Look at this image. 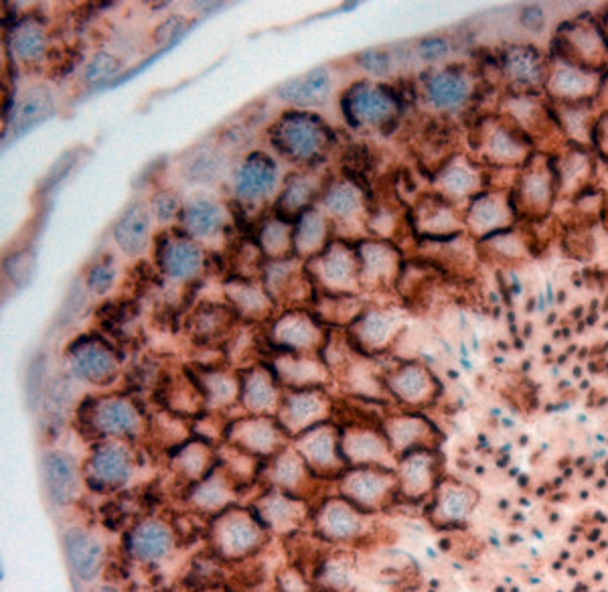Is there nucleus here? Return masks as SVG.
Instances as JSON below:
<instances>
[{
  "instance_id": "nucleus-48",
  "label": "nucleus",
  "mask_w": 608,
  "mask_h": 592,
  "mask_svg": "<svg viewBox=\"0 0 608 592\" xmlns=\"http://www.w3.org/2000/svg\"><path fill=\"white\" fill-rule=\"evenodd\" d=\"M390 327H392V323L386 315H382V313L369 315L367 325L363 323V331H365L363 337H367V341H371V343H379V341L386 339Z\"/></svg>"
},
{
  "instance_id": "nucleus-34",
  "label": "nucleus",
  "mask_w": 608,
  "mask_h": 592,
  "mask_svg": "<svg viewBox=\"0 0 608 592\" xmlns=\"http://www.w3.org/2000/svg\"><path fill=\"white\" fill-rule=\"evenodd\" d=\"M469 221L477 230H499L507 224V211L497 195L479 197L469 211Z\"/></svg>"
},
{
  "instance_id": "nucleus-54",
  "label": "nucleus",
  "mask_w": 608,
  "mask_h": 592,
  "mask_svg": "<svg viewBox=\"0 0 608 592\" xmlns=\"http://www.w3.org/2000/svg\"><path fill=\"white\" fill-rule=\"evenodd\" d=\"M418 51L424 59H438L448 51V43L442 39H426L418 45Z\"/></svg>"
},
{
  "instance_id": "nucleus-37",
  "label": "nucleus",
  "mask_w": 608,
  "mask_h": 592,
  "mask_svg": "<svg viewBox=\"0 0 608 592\" xmlns=\"http://www.w3.org/2000/svg\"><path fill=\"white\" fill-rule=\"evenodd\" d=\"M489 151L497 161H515V159L523 157L525 148L519 142V138H515L511 132L499 128L489 138Z\"/></svg>"
},
{
  "instance_id": "nucleus-38",
  "label": "nucleus",
  "mask_w": 608,
  "mask_h": 592,
  "mask_svg": "<svg viewBox=\"0 0 608 592\" xmlns=\"http://www.w3.org/2000/svg\"><path fill=\"white\" fill-rule=\"evenodd\" d=\"M313 199V185L304 179H298L296 183H290L286 187V191L280 197V209H284V213H298L304 207L309 205V201Z\"/></svg>"
},
{
  "instance_id": "nucleus-22",
  "label": "nucleus",
  "mask_w": 608,
  "mask_h": 592,
  "mask_svg": "<svg viewBox=\"0 0 608 592\" xmlns=\"http://www.w3.org/2000/svg\"><path fill=\"white\" fill-rule=\"evenodd\" d=\"M394 98L388 88L359 86L349 94V112L357 122L379 124L392 116Z\"/></svg>"
},
{
  "instance_id": "nucleus-16",
  "label": "nucleus",
  "mask_w": 608,
  "mask_h": 592,
  "mask_svg": "<svg viewBox=\"0 0 608 592\" xmlns=\"http://www.w3.org/2000/svg\"><path fill=\"white\" fill-rule=\"evenodd\" d=\"M65 554L71 570L82 580L90 582L98 578L106 564L104 546L84 528H71L65 532Z\"/></svg>"
},
{
  "instance_id": "nucleus-44",
  "label": "nucleus",
  "mask_w": 608,
  "mask_h": 592,
  "mask_svg": "<svg viewBox=\"0 0 608 592\" xmlns=\"http://www.w3.org/2000/svg\"><path fill=\"white\" fill-rule=\"evenodd\" d=\"M116 280V270L110 262H100L96 266H92V270L88 272V290H92L94 294H104L112 288Z\"/></svg>"
},
{
  "instance_id": "nucleus-7",
  "label": "nucleus",
  "mask_w": 608,
  "mask_h": 592,
  "mask_svg": "<svg viewBox=\"0 0 608 592\" xmlns=\"http://www.w3.org/2000/svg\"><path fill=\"white\" fill-rule=\"evenodd\" d=\"M175 528L161 517H144L128 532V554L140 564H159L175 550Z\"/></svg>"
},
{
  "instance_id": "nucleus-11",
  "label": "nucleus",
  "mask_w": 608,
  "mask_h": 592,
  "mask_svg": "<svg viewBox=\"0 0 608 592\" xmlns=\"http://www.w3.org/2000/svg\"><path fill=\"white\" fill-rule=\"evenodd\" d=\"M479 493L459 481H442L432 495L430 522L438 528L461 526L477 507Z\"/></svg>"
},
{
  "instance_id": "nucleus-8",
  "label": "nucleus",
  "mask_w": 608,
  "mask_h": 592,
  "mask_svg": "<svg viewBox=\"0 0 608 592\" xmlns=\"http://www.w3.org/2000/svg\"><path fill=\"white\" fill-rule=\"evenodd\" d=\"M254 511L262 524L276 534H292L309 520L307 501L270 487L256 499Z\"/></svg>"
},
{
  "instance_id": "nucleus-17",
  "label": "nucleus",
  "mask_w": 608,
  "mask_h": 592,
  "mask_svg": "<svg viewBox=\"0 0 608 592\" xmlns=\"http://www.w3.org/2000/svg\"><path fill=\"white\" fill-rule=\"evenodd\" d=\"M327 400L317 392H296L280 404V426L288 434H302L327 416Z\"/></svg>"
},
{
  "instance_id": "nucleus-57",
  "label": "nucleus",
  "mask_w": 608,
  "mask_h": 592,
  "mask_svg": "<svg viewBox=\"0 0 608 592\" xmlns=\"http://www.w3.org/2000/svg\"><path fill=\"white\" fill-rule=\"evenodd\" d=\"M94 592H120V590L114 588V586H110V584H104V586H100V588L94 590Z\"/></svg>"
},
{
  "instance_id": "nucleus-28",
  "label": "nucleus",
  "mask_w": 608,
  "mask_h": 592,
  "mask_svg": "<svg viewBox=\"0 0 608 592\" xmlns=\"http://www.w3.org/2000/svg\"><path fill=\"white\" fill-rule=\"evenodd\" d=\"M596 86V76L592 71H582L576 63H562L556 67L550 78V88L556 96L570 98V100H582Z\"/></svg>"
},
{
  "instance_id": "nucleus-18",
  "label": "nucleus",
  "mask_w": 608,
  "mask_h": 592,
  "mask_svg": "<svg viewBox=\"0 0 608 592\" xmlns=\"http://www.w3.org/2000/svg\"><path fill=\"white\" fill-rule=\"evenodd\" d=\"M313 479L317 477L307 467V463L302 461L298 451H280L268 467L270 489H278L300 499L307 495Z\"/></svg>"
},
{
  "instance_id": "nucleus-52",
  "label": "nucleus",
  "mask_w": 608,
  "mask_h": 592,
  "mask_svg": "<svg viewBox=\"0 0 608 592\" xmlns=\"http://www.w3.org/2000/svg\"><path fill=\"white\" fill-rule=\"evenodd\" d=\"M189 175L203 181V179H209L215 175V161H213V153H199L191 167H189Z\"/></svg>"
},
{
  "instance_id": "nucleus-42",
  "label": "nucleus",
  "mask_w": 608,
  "mask_h": 592,
  "mask_svg": "<svg viewBox=\"0 0 608 592\" xmlns=\"http://www.w3.org/2000/svg\"><path fill=\"white\" fill-rule=\"evenodd\" d=\"M120 59L108 55V53H98L86 67L84 71V78L92 84H98V82H104L112 76H116V71L120 69Z\"/></svg>"
},
{
  "instance_id": "nucleus-39",
  "label": "nucleus",
  "mask_w": 608,
  "mask_h": 592,
  "mask_svg": "<svg viewBox=\"0 0 608 592\" xmlns=\"http://www.w3.org/2000/svg\"><path fill=\"white\" fill-rule=\"evenodd\" d=\"M566 45H570L574 49V53L578 51L584 59H590V55H596L602 47V37L598 35V31L594 27H578L570 33L568 39H564Z\"/></svg>"
},
{
  "instance_id": "nucleus-35",
  "label": "nucleus",
  "mask_w": 608,
  "mask_h": 592,
  "mask_svg": "<svg viewBox=\"0 0 608 592\" xmlns=\"http://www.w3.org/2000/svg\"><path fill=\"white\" fill-rule=\"evenodd\" d=\"M53 112V100L45 88H33L27 92L19 106V126L29 128L33 124H39Z\"/></svg>"
},
{
  "instance_id": "nucleus-45",
  "label": "nucleus",
  "mask_w": 608,
  "mask_h": 592,
  "mask_svg": "<svg viewBox=\"0 0 608 592\" xmlns=\"http://www.w3.org/2000/svg\"><path fill=\"white\" fill-rule=\"evenodd\" d=\"M278 335H280V341L290 347V351H296L300 347H307V345L313 343L311 329L307 325H304V323H300V321L288 323L282 329V333H278Z\"/></svg>"
},
{
  "instance_id": "nucleus-49",
  "label": "nucleus",
  "mask_w": 608,
  "mask_h": 592,
  "mask_svg": "<svg viewBox=\"0 0 608 592\" xmlns=\"http://www.w3.org/2000/svg\"><path fill=\"white\" fill-rule=\"evenodd\" d=\"M179 211V199L175 193L163 191L155 199H152V213H155L161 221H169Z\"/></svg>"
},
{
  "instance_id": "nucleus-25",
  "label": "nucleus",
  "mask_w": 608,
  "mask_h": 592,
  "mask_svg": "<svg viewBox=\"0 0 608 592\" xmlns=\"http://www.w3.org/2000/svg\"><path fill=\"white\" fill-rule=\"evenodd\" d=\"M148 234L150 213L142 203H134L132 207H128L114 228V238L128 256H136L146 248Z\"/></svg>"
},
{
  "instance_id": "nucleus-12",
  "label": "nucleus",
  "mask_w": 608,
  "mask_h": 592,
  "mask_svg": "<svg viewBox=\"0 0 608 592\" xmlns=\"http://www.w3.org/2000/svg\"><path fill=\"white\" fill-rule=\"evenodd\" d=\"M274 140L282 148V153H286V157L307 161L317 157L327 140V134L319 120L309 116H292L278 124V138Z\"/></svg>"
},
{
  "instance_id": "nucleus-23",
  "label": "nucleus",
  "mask_w": 608,
  "mask_h": 592,
  "mask_svg": "<svg viewBox=\"0 0 608 592\" xmlns=\"http://www.w3.org/2000/svg\"><path fill=\"white\" fill-rule=\"evenodd\" d=\"M392 394L406 404H426L434 394V380L420 365H404L388 380Z\"/></svg>"
},
{
  "instance_id": "nucleus-1",
  "label": "nucleus",
  "mask_w": 608,
  "mask_h": 592,
  "mask_svg": "<svg viewBox=\"0 0 608 592\" xmlns=\"http://www.w3.org/2000/svg\"><path fill=\"white\" fill-rule=\"evenodd\" d=\"M270 530L256 511L230 507L215 515L209 528V542L215 556L223 562H242L256 556L268 542Z\"/></svg>"
},
{
  "instance_id": "nucleus-46",
  "label": "nucleus",
  "mask_w": 608,
  "mask_h": 592,
  "mask_svg": "<svg viewBox=\"0 0 608 592\" xmlns=\"http://www.w3.org/2000/svg\"><path fill=\"white\" fill-rule=\"evenodd\" d=\"M323 236V221L319 215L309 213L302 217L300 224V232H298V244L307 246V248H315L317 240H321Z\"/></svg>"
},
{
  "instance_id": "nucleus-53",
  "label": "nucleus",
  "mask_w": 608,
  "mask_h": 592,
  "mask_svg": "<svg viewBox=\"0 0 608 592\" xmlns=\"http://www.w3.org/2000/svg\"><path fill=\"white\" fill-rule=\"evenodd\" d=\"M183 29H185V19L173 17V19H169L167 23H163V25L157 29L155 35H157L159 43H165V41H171V39L179 37V35L183 33Z\"/></svg>"
},
{
  "instance_id": "nucleus-58",
  "label": "nucleus",
  "mask_w": 608,
  "mask_h": 592,
  "mask_svg": "<svg viewBox=\"0 0 608 592\" xmlns=\"http://www.w3.org/2000/svg\"><path fill=\"white\" fill-rule=\"evenodd\" d=\"M606 94H608V90H606Z\"/></svg>"
},
{
  "instance_id": "nucleus-20",
  "label": "nucleus",
  "mask_w": 608,
  "mask_h": 592,
  "mask_svg": "<svg viewBox=\"0 0 608 592\" xmlns=\"http://www.w3.org/2000/svg\"><path fill=\"white\" fill-rule=\"evenodd\" d=\"M278 181V169L270 157L256 153L236 173L234 189L238 197L256 201L266 197Z\"/></svg>"
},
{
  "instance_id": "nucleus-9",
  "label": "nucleus",
  "mask_w": 608,
  "mask_h": 592,
  "mask_svg": "<svg viewBox=\"0 0 608 592\" xmlns=\"http://www.w3.org/2000/svg\"><path fill=\"white\" fill-rule=\"evenodd\" d=\"M284 428L266 416H250L238 420L230 430L232 447L250 457H276L282 451Z\"/></svg>"
},
{
  "instance_id": "nucleus-24",
  "label": "nucleus",
  "mask_w": 608,
  "mask_h": 592,
  "mask_svg": "<svg viewBox=\"0 0 608 592\" xmlns=\"http://www.w3.org/2000/svg\"><path fill=\"white\" fill-rule=\"evenodd\" d=\"M507 78L523 88H536L544 82V63L534 47L513 45L503 57Z\"/></svg>"
},
{
  "instance_id": "nucleus-56",
  "label": "nucleus",
  "mask_w": 608,
  "mask_h": 592,
  "mask_svg": "<svg viewBox=\"0 0 608 592\" xmlns=\"http://www.w3.org/2000/svg\"><path fill=\"white\" fill-rule=\"evenodd\" d=\"M596 140L608 151V114L600 120V124L596 126Z\"/></svg>"
},
{
  "instance_id": "nucleus-47",
  "label": "nucleus",
  "mask_w": 608,
  "mask_h": 592,
  "mask_svg": "<svg viewBox=\"0 0 608 592\" xmlns=\"http://www.w3.org/2000/svg\"><path fill=\"white\" fill-rule=\"evenodd\" d=\"M325 274L331 282H347L351 276V260L341 252H333L325 262Z\"/></svg>"
},
{
  "instance_id": "nucleus-41",
  "label": "nucleus",
  "mask_w": 608,
  "mask_h": 592,
  "mask_svg": "<svg viewBox=\"0 0 608 592\" xmlns=\"http://www.w3.org/2000/svg\"><path fill=\"white\" fill-rule=\"evenodd\" d=\"M477 183V177L473 175L471 169L463 167V165H454V167H448L444 173H442V185L446 191L450 193H469Z\"/></svg>"
},
{
  "instance_id": "nucleus-55",
  "label": "nucleus",
  "mask_w": 608,
  "mask_h": 592,
  "mask_svg": "<svg viewBox=\"0 0 608 592\" xmlns=\"http://www.w3.org/2000/svg\"><path fill=\"white\" fill-rule=\"evenodd\" d=\"M523 23L529 29H540V25L544 23V13L538 7H529L523 11Z\"/></svg>"
},
{
  "instance_id": "nucleus-31",
  "label": "nucleus",
  "mask_w": 608,
  "mask_h": 592,
  "mask_svg": "<svg viewBox=\"0 0 608 592\" xmlns=\"http://www.w3.org/2000/svg\"><path fill=\"white\" fill-rule=\"evenodd\" d=\"M161 264L169 276L185 280L197 274L201 266V254L189 240H175L167 242L165 250L161 252Z\"/></svg>"
},
{
  "instance_id": "nucleus-15",
  "label": "nucleus",
  "mask_w": 608,
  "mask_h": 592,
  "mask_svg": "<svg viewBox=\"0 0 608 592\" xmlns=\"http://www.w3.org/2000/svg\"><path fill=\"white\" fill-rule=\"evenodd\" d=\"M114 353L100 343H78L69 351V372L73 378L90 384H108L116 374Z\"/></svg>"
},
{
  "instance_id": "nucleus-51",
  "label": "nucleus",
  "mask_w": 608,
  "mask_h": 592,
  "mask_svg": "<svg viewBox=\"0 0 608 592\" xmlns=\"http://www.w3.org/2000/svg\"><path fill=\"white\" fill-rule=\"evenodd\" d=\"M361 65L375 73V76H384V73L390 71V57L386 53H379V51H367L359 57Z\"/></svg>"
},
{
  "instance_id": "nucleus-36",
  "label": "nucleus",
  "mask_w": 608,
  "mask_h": 592,
  "mask_svg": "<svg viewBox=\"0 0 608 592\" xmlns=\"http://www.w3.org/2000/svg\"><path fill=\"white\" fill-rule=\"evenodd\" d=\"M15 51L21 59H37L45 51V37L33 23L23 25L15 35Z\"/></svg>"
},
{
  "instance_id": "nucleus-40",
  "label": "nucleus",
  "mask_w": 608,
  "mask_h": 592,
  "mask_svg": "<svg viewBox=\"0 0 608 592\" xmlns=\"http://www.w3.org/2000/svg\"><path fill=\"white\" fill-rule=\"evenodd\" d=\"M521 191H523V199L529 201L531 207H540V205H548L550 203L552 187H550V181L544 175H540V173L525 175Z\"/></svg>"
},
{
  "instance_id": "nucleus-30",
  "label": "nucleus",
  "mask_w": 608,
  "mask_h": 592,
  "mask_svg": "<svg viewBox=\"0 0 608 592\" xmlns=\"http://www.w3.org/2000/svg\"><path fill=\"white\" fill-rule=\"evenodd\" d=\"M185 230L195 238H211L221 230L223 215L219 205L209 199H195L183 211Z\"/></svg>"
},
{
  "instance_id": "nucleus-33",
  "label": "nucleus",
  "mask_w": 608,
  "mask_h": 592,
  "mask_svg": "<svg viewBox=\"0 0 608 592\" xmlns=\"http://www.w3.org/2000/svg\"><path fill=\"white\" fill-rule=\"evenodd\" d=\"M242 402L254 416H264L278 404L276 386L264 372H250L242 384Z\"/></svg>"
},
{
  "instance_id": "nucleus-2",
  "label": "nucleus",
  "mask_w": 608,
  "mask_h": 592,
  "mask_svg": "<svg viewBox=\"0 0 608 592\" xmlns=\"http://www.w3.org/2000/svg\"><path fill=\"white\" fill-rule=\"evenodd\" d=\"M339 491L371 515L398 499V475L390 467H351L339 477Z\"/></svg>"
},
{
  "instance_id": "nucleus-32",
  "label": "nucleus",
  "mask_w": 608,
  "mask_h": 592,
  "mask_svg": "<svg viewBox=\"0 0 608 592\" xmlns=\"http://www.w3.org/2000/svg\"><path fill=\"white\" fill-rule=\"evenodd\" d=\"M351 582L353 564L343 554L323 558L315 568V584L319 592H349Z\"/></svg>"
},
{
  "instance_id": "nucleus-19",
  "label": "nucleus",
  "mask_w": 608,
  "mask_h": 592,
  "mask_svg": "<svg viewBox=\"0 0 608 592\" xmlns=\"http://www.w3.org/2000/svg\"><path fill=\"white\" fill-rule=\"evenodd\" d=\"M43 473H45L47 491L57 505H69L73 501H78L82 481H80L78 465H75V461L69 455L61 451L47 453L43 461Z\"/></svg>"
},
{
  "instance_id": "nucleus-3",
  "label": "nucleus",
  "mask_w": 608,
  "mask_h": 592,
  "mask_svg": "<svg viewBox=\"0 0 608 592\" xmlns=\"http://www.w3.org/2000/svg\"><path fill=\"white\" fill-rule=\"evenodd\" d=\"M313 522L321 540L329 544H353L363 540L369 532L371 515L343 495H333L317 507Z\"/></svg>"
},
{
  "instance_id": "nucleus-10",
  "label": "nucleus",
  "mask_w": 608,
  "mask_h": 592,
  "mask_svg": "<svg viewBox=\"0 0 608 592\" xmlns=\"http://www.w3.org/2000/svg\"><path fill=\"white\" fill-rule=\"evenodd\" d=\"M142 426V416L138 406L128 398H102L90 404L88 428L98 436H134Z\"/></svg>"
},
{
  "instance_id": "nucleus-4",
  "label": "nucleus",
  "mask_w": 608,
  "mask_h": 592,
  "mask_svg": "<svg viewBox=\"0 0 608 592\" xmlns=\"http://www.w3.org/2000/svg\"><path fill=\"white\" fill-rule=\"evenodd\" d=\"M296 451L317 479H339L347 471L341 440L331 426H315L302 432Z\"/></svg>"
},
{
  "instance_id": "nucleus-43",
  "label": "nucleus",
  "mask_w": 608,
  "mask_h": 592,
  "mask_svg": "<svg viewBox=\"0 0 608 592\" xmlns=\"http://www.w3.org/2000/svg\"><path fill=\"white\" fill-rule=\"evenodd\" d=\"M327 205L337 215H349V213H353L357 209L359 199H357V195H355V191L351 187L339 185V187H335V189L329 191Z\"/></svg>"
},
{
  "instance_id": "nucleus-26",
  "label": "nucleus",
  "mask_w": 608,
  "mask_h": 592,
  "mask_svg": "<svg viewBox=\"0 0 608 592\" xmlns=\"http://www.w3.org/2000/svg\"><path fill=\"white\" fill-rule=\"evenodd\" d=\"M471 94V86L465 76L454 71H438L432 73L426 82L428 100L442 110H454L467 102Z\"/></svg>"
},
{
  "instance_id": "nucleus-14",
  "label": "nucleus",
  "mask_w": 608,
  "mask_h": 592,
  "mask_svg": "<svg viewBox=\"0 0 608 592\" xmlns=\"http://www.w3.org/2000/svg\"><path fill=\"white\" fill-rule=\"evenodd\" d=\"M238 499V481L227 473L215 469L203 481L191 485L187 491V503L201 513L219 515L221 511L234 507Z\"/></svg>"
},
{
  "instance_id": "nucleus-27",
  "label": "nucleus",
  "mask_w": 608,
  "mask_h": 592,
  "mask_svg": "<svg viewBox=\"0 0 608 592\" xmlns=\"http://www.w3.org/2000/svg\"><path fill=\"white\" fill-rule=\"evenodd\" d=\"M173 467L181 479L195 485L215 471V457L205 442H187L175 453Z\"/></svg>"
},
{
  "instance_id": "nucleus-13",
  "label": "nucleus",
  "mask_w": 608,
  "mask_h": 592,
  "mask_svg": "<svg viewBox=\"0 0 608 592\" xmlns=\"http://www.w3.org/2000/svg\"><path fill=\"white\" fill-rule=\"evenodd\" d=\"M341 451L349 467H388L392 447L388 438L371 428H351L341 440Z\"/></svg>"
},
{
  "instance_id": "nucleus-5",
  "label": "nucleus",
  "mask_w": 608,
  "mask_h": 592,
  "mask_svg": "<svg viewBox=\"0 0 608 592\" xmlns=\"http://www.w3.org/2000/svg\"><path fill=\"white\" fill-rule=\"evenodd\" d=\"M398 497L406 501H424L432 497L440 479V457L434 449H418L406 453L396 467Z\"/></svg>"
},
{
  "instance_id": "nucleus-50",
  "label": "nucleus",
  "mask_w": 608,
  "mask_h": 592,
  "mask_svg": "<svg viewBox=\"0 0 608 592\" xmlns=\"http://www.w3.org/2000/svg\"><path fill=\"white\" fill-rule=\"evenodd\" d=\"M278 582H280V592H311V584L296 568L282 570Z\"/></svg>"
},
{
  "instance_id": "nucleus-6",
  "label": "nucleus",
  "mask_w": 608,
  "mask_h": 592,
  "mask_svg": "<svg viewBox=\"0 0 608 592\" xmlns=\"http://www.w3.org/2000/svg\"><path fill=\"white\" fill-rule=\"evenodd\" d=\"M134 475V455L118 442H106L96 447L86 465L88 483L100 491L124 487Z\"/></svg>"
},
{
  "instance_id": "nucleus-21",
  "label": "nucleus",
  "mask_w": 608,
  "mask_h": 592,
  "mask_svg": "<svg viewBox=\"0 0 608 592\" xmlns=\"http://www.w3.org/2000/svg\"><path fill=\"white\" fill-rule=\"evenodd\" d=\"M434 428L422 416H396L386 424V438L392 451L412 453L418 449H434L430 436Z\"/></svg>"
},
{
  "instance_id": "nucleus-29",
  "label": "nucleus",
  "mask_w": 608,
  "mask_h": 592,
  "mask_svg": "<svg viewBox=\"0 0 608 592\" xmlns=\"http://www.w3.org/2000/svg\"><path fill=\"white\" fill-rule=\"evenodd\" d=\"M329 86H331L329 73L325 69H315L307 73V76L286 82L278 90V94L292 104H315L329 94Z\"/></svg>"
}]
</instances>
